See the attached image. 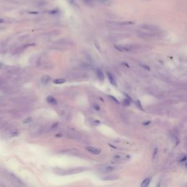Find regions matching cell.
<instances>
[{
    "label": "cell",
    "mask_w": 187,
    "mask_h": 187,
    "mask_svg": "<svg viewBox=\"0 0 187 187\" xmlns=\"http://www.w3.org/2000/svg\"><path fill=\"white\" fill-rule=\"evenodd\" d=\"M129 159H130V156L129 155L116 154L113 157L111 162L113 164H121V163H124V162H127Z\"/></svg>",
    "instance_id": "6da1fadb"
},
{
    "label": "cell",
    "mask_w": 187,
    "mask_h": 187,
    "mask_svg": "<svg viewBox=\"0 0 187 187\" xmlns=\"http://www.w3.org/2000/svg\"><path fill=\"white\" fill-rule=\"evenodd\" d=\"M116 168L113 166L111 165H105V166H102L100 168V171L102 173H112L113 171H114Z\"/></svg>",
    "instance_id": "7a4b0ae2"
},
{
    "label": "cell",
    "mask_w": 187,
    "mask_h": 187,
    "mask_svg": "<svg viewBox=\"0 0 187 187\" xmlns=\"http://www.w3.org/2000/svg\"><path fill=\"white\" fill-rule=\"evenodd\" d=\"M142 29H145V30H148V31H150V32H156L159 30V28L157 27L156 26H154V25H151V24H143L140 26Z\"/></svg>",
    "instance_id": "3957f363"
},
{
    "label": "cell",
    "mask_w": 187,
    "mask_h": 187,
    "mask_svg": "<svg viewBox=\"0 0 187 187\" xmlns=\"http://www.w3.org/2000/svg\"><path fill=\"white\" fill-rule=\"evenodd\" d=\"M86 149L88 152H90L91 153H93L95 155H98L101 153V149H97V148H95V147H92V146H87L86 147Z\"/></svg>",
    "instance_id": "277c9868"
},
{
    "label": "cell",
    "mask_w": 187,
    "mask_h": 187,
    "mask_svg": "<svg viewBox=\"0 0 187 187\" xmlns=\"http://www.w3.org/2000/svg\"><path fill=\"white\" fill-rule=\"evenodd\" d=\"M83 170L82 168H79V169H72L70 170H68L67 172H64L63 173H61L62 175H70V174H74V173H80L81 171H83Z\"/></svg>",
    "instance_id": "5b68a950"
},
{
    "label": "cell",
    "mask_w": 187,
    "mask_h": 187,
    "mask_svg": "<svg viewBox=\"0 0 187 187\" xmlns=\"http://www.w3.org/2000/svg\"><path fill=\"white\" fill-rule=\"evenodd\" d=\"M119 179V177L115 175H106L105 178H102L103 181H115Z\"/></svg>",
    "instance_id": "8992f818"
},
{
    "label": "cell",
    "mask_w": 187,
    "mask_h": 187,
    "mask_svg": "<svg viewBox=\"0 0 187 187\" xmlns=\"http://www.w3.org/2000/svg\"><path fill=\"white\" fill-rule=\"evenodd\" d=\"M47 102L51 104V105H57V101L55 98L52 96H48L47 97Z\"/></svg>",
    "instance_id": "52a82bcc"
},
{
    "label": "cell",
    "mask_w": 187,
    "mask_h": 187,
    "mask_svg": "<svg viewBox=\"0 0 187 187\" xmlns=\"http://www.w3.org/2000/svg\"><path fill=\"white\" fill-rule=\"evenodd\" d=\"M107 76L108 77V79H109V81L110 82V83L112 85H113L114 86H116V82H115V78L113 77V76L109 72H107Z\"/></svg>",
    "instance_id": "ba28073f"
},
{
    "label": "cell",
    "mask_w": 187,
    "mask_h": 187,
    "mask_svg": "<svg viewBox=\"0 0 187 187\" xmlns=\"http://www.w3.org/2000/svg\"><path fill=\"white\" fill-rule=\"evenodd\" d=\"M96 75H97L98 78H99L100 81H104V79H105V75H104L103 72H102L101 70H96Z\"/></svg>",
    "instance_id": "9c48e42d"
},
{
    "label": "cell",
    "mask_w": 187,
    "mask_h": 187,
    "mask_svg": "<svg viewBox=\"0 0 187 187\" xmlns=\"http://www.w3.org/2000/svg\"><path fill=\"white\" fill-rule=\"evenodd\" d=\"M125 95L127 96V99H125V100H124V102H123V104H124V106L127 107V106H129V105H130V104H131V98H130L129 96H127L126 94H125Z\"/></svg>",
    "instance_id": "30bf717a"
},
{
    "label": "cell",
    "mask_w": 187,
    "mask_h": 187,
    "mask_svg": "<svg viewBox=\"0 0 187 187\" xmlns=\"http://www.w3.org/2000/svg\"><path fill=\"white\" fill-rule=\"evenodd\" d=\"M49 81H50V77H49L48 75H44L41 78V81L43 83H48L49 82Z\"/></svg>",
    "instance_id": "8fae6325"
},
{
    "label": "cell",
    "mask_w": 187,
    "mask_h": 187,
    "mask_svg": "<svg viewBox=\"0 0 187 187\" xmlns=\"http://www.w3.org/2000/svg\"><path fill=\"white\" fill-rule=\"evenodd\" d=\"M65 82V79L64 78H58V79H55L53 81V83L55 84H62Z\"/></svg>",
    "instance_id": "7c38bea8"
},
{
    "label": "cell",
    "mask_w": 187,
    "mask_h": 187,
    "mask_svg": "<svg viewBox=\"0 0 187 187\" xmlns=\"http://www.w3.org/2000/svg\"><path fill=\"white\" fill-rule=\"evenodd\" d=\"M150 181H151V178H146L145 179L143 183H141V186L142 187H146L149 185V183H150Z\"/></svg>",
    "instance_id": "4fadbf2b"
},
{
    "label": "cell",
    "mask_w": 187,
    "mask_h": 187,
    "mask_svg": "<svg viewBox=\"0 0 187 187\" xmlns=\"http://www.w3.org/2000/svg\"><path fill=\"white\" fill-rule=\"evenodd\" d=\"M100 3L103 4V5H110V0H98Z\"/></svg>",
    "instance_id": "5bb4252c"
},
{
    "label": "cell",
    "mask_w": 187,
    "mask_h": 187,
    "mask_svg": "<svg viewBox=\"0 0 187 187\" xmlns=\"http://www.w3.org/2000/svg\"><path fill=\"white\" fill-rule=\"evenodd\" d=\"M32 119L31 117H28V118H26V119H25L24 121H23V123L24 124H29V123H30V122H32Z\"/></svg>",
    "instance_id": "9a60e30c"
},
{
    "label": "cell",
    "mask_w": 187,
    "mask_h": 187,
    "mask_svg": "<svg viewBox=\"0 0 187 187\" xmlns=\"http://www.w3.org/2000/svg\"><path fill=\"white\" fill-rule=\"evenodd\" d=\"M115 48L117 49L118 51H121V52H124L123 45H115Z\"/></svg>",
    "instance_id": "2e32d148"
},
{
    "label": "cell",
    "mask_w": 187,
    "mask_h": 187,
    "mask_svg": "<svg viewBox=\"0 0 187 187\" xmlns=\"http://www.w3.org/2000/svg\"><path fill=\"white\" fill-rule=\"evenodd\" d=\"M108 97H109L110 99H111L112 100H113V101H114L115 103H117V104H119V101L118 100H116V99H115V98L113 96H110V95H109V96H108Z\"/></svg>",
    "instance_id": "e0dca14e"
},
{
    "label": "cell",
    "mask_w": 187,
    "mask_h": 187,
    "mask_svg": "<svg viewBox=\"0 0 187 187\" xmlns=\"http://www.w3.org/2000/svg\"><path fill=\"white\" fill-rule=\"evenodd\" d=\"M93 107H94V110H96V111H100V105H98L97 104H94V105H93Z\"/></svg>",
    "instance_id": "ac0fdd59"
},
{
    "label": "cell",
    "mask_w": 187,
    "mask_h": 187,
    "mask_svg": "<svg viewBox=\"0 0 187 187\" xmlns=\"http://www.w3.org/2000/svg\"><path fill=\"white\" fill-rule=\"evenodd\" d=\"M94 45H95L96 48H97V50L100 51V45L99 43L97 42V40H95V41H94Z\"/></svg>",
    "instance_id": "d6986e66"
},
{
    "label": "cell",
    "mask_w": 187,
    "mask_h": 187,
    "mask_svg": "<svg viewBox=\"0 0 187 187\" xmlns=\"http://www.w3.org/2000/svg\"><path fill=\"white\" fill-rule=\"evenodd\" d=\"M143 69H145V70H150V67H149V66H147V65H145V64H140Z\"/></svg>",
    "instance_id": "ffe728a7"
},
{
    "label": "cell",
    "mask_w": 187,
    "mask_h": 187,
    "mask_svg": "<svg viewBox=\"0 0 187 187\" xmlns=\"http://www.w3.org/2000/svg\"><path fill=\"white\" fill-rule=\"evenodd\" d=\"M83 1L84 3H86L87 5H89V4H91L93 2L94 0H83Z\"/></svg>",
    "instance_id": "44dd1931"
},
{
    "label": "cell",
    "mask_w": 187,
    "mask_h": 187,
    "mask_svg": "<svg viewBox=\"0 0 187 187\" xmlns=\"http://www.w3.org/2000/svg\"><path fill=\"white\" fill-rule=\"evenodd\" d=\"M137 106H138V107L140 108V109H141L142 110H143V107H142V105H141V103H140V102L139 100L137 101Z\"/></svg>",
    "instance_id": "7402d4cb"
},
{
    "label": "cell",
    "mask_w": 187,
    "mask_h": 187,
    "mask_svg": "<svg viewBox=\"0 0 187 187\" xmlns=\"http://www.w3.org/2000/svg\"><path fill=\"white\" fill-rule=\"evenodd\" d=\"M157 152H158V149H157V148H155L154 150H153V159L156 157V155Z\"/></svg>",
    "instance_id": "603a6c76"
},
{
    "label": "cell",
    "mask_w": 187,
    "mask_h": 187,
    "mask_svg": "<svg viewBox=\"0 0 187 187\" xmlns=\"http://www.w3.org/2000/svg\"><path fill=\"white\" fill-rule=\"evenodd\" d=\"M186 155H183V157H181V160H180V161H181V162H186Z\"/></svg>",
    "instance_id": "cb8c5ba5"
},
{
    "label": "cell",
    "mask_w": 187,
    "mask_h": 187,
    "mask_svg": "<svg viewBox=\"0 0 187 187\" xmlns=\"http://www.w3.org/2000/svg\"><path fill=\"white\" fill-rule=\"evenodd\" d=\"M122 64H124V66H126V67H128V68H129V65H128V64H127L126 63H125V62H123V63H122Z\"/></svg>",
    "instance_id": "d4e9b609"
},
{
    "label": "cell",
    "mask_w": 187,
    "mask_h": 187,
    "mask_svg": "<svg viewBox=\"0 0 187 187\" xmlns=\"http://www.w3.org/2000/svg\"><path fill=\"white\" fill-rule=\"evenodd\" d=\"M150 124V121H147V122H144L143 123V125H148Z\"/></svg>",
    "instance_id": "484cf974"
},
{
    "label": "cell",
    "mask_w": 187,
    "mask_h": 187,
    "mask_svg": "<svg viewBox=\"0 0 187 187\" xmlns=\"http://www.w3.org/2000/svg\"><path fill=\"white\" fill-rule=\"evenodd\" d=\"M3 22H4V20H2V19H0V24L3 23Z\"/></svg>",
    "instance_id": "4316f807"
}]
</instances>
